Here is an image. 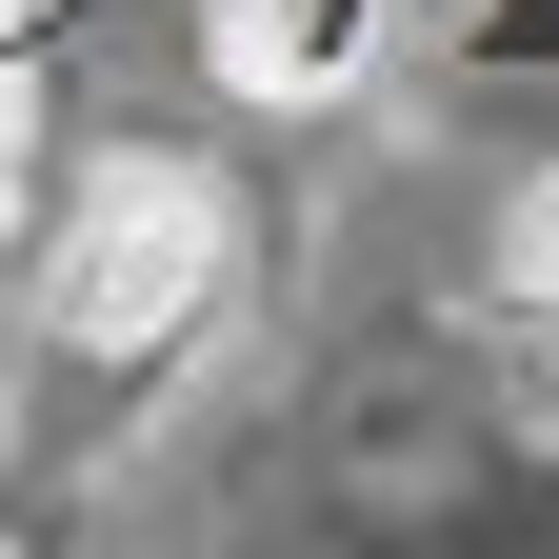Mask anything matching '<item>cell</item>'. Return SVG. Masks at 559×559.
I'll return each mask as SVG.
<instances>
[{"mask_svg":"<svg viewBox=\"0 0 559 559\" xmlns=\"http://www.w3.org/2000/svg\"><path fill=\"white\" fill-rule=\"evenodd\" d=\"M221 260H240V200L160 160V140H120V160H81V200H60V260H40V300L81 360H160V340L221 300Z\"/></svg>","mask_w":559,"mask_h":559,"instance_id":"obj_1","label":"cell"},{"mask_svg":"<svg viewBox=\"0 0 559 559\" xmlns=\"http://www.w3.org/2000/svg\"><path fill=\"white\" fill-rule=\"evenodd\" d=\"M500 300H520V320L559 340V180H539V200H520V221H500Z\"/></svg>","mask_w":559,"mask_h":559,"instance_id":"obj_2","label":"cell"}]
</instances>
